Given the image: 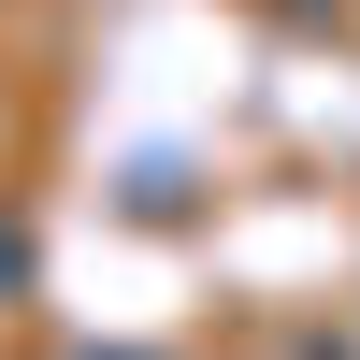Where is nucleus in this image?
I'll use <instances>...</instances> for the list:
<instances>
[{
	"instance_id": "obj_1",
	"label": "nucleus",
	"mask_w": 360,
	"mask_h": 360,
	"mask_svg": "<svg viewBox=\"0 0 360 360\" xmlns=\"http://www.w3.org/2000/svg\"><path fill=\"white\" fill-rule=\"evenodd\" d=\"M15 288H29V231L0 217V303H15Z\"/></svg>"
}]
</instances>
